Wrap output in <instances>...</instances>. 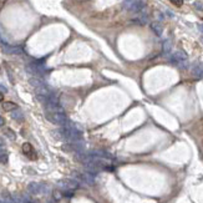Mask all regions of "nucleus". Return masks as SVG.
Returning <instances> with one entry per match:
<instances>
[{
  "label": "nucleus",
  "instance_id": "f257e3e1",
  "mask_svg": "<svg viewBox=\"0 0 203 203\" xmlns=\"http://www.w3.org/2000/svg\"><path fill=\"white\" fill-rule=\"evenodd\" d=\"M44 112H45L46 120H49L54 125H60L61 126L67 120L66 114H65L64 109L60 105L59 106H54V107H49V109H44Z\"/></svg>",
  "mask_w": 203,
  "mask_h": 203
},
{
  "label": "nucleus",
  "instance_id": "f03ea898",
  "mask_svg": "<svg viewBox=\"0 0 203 203\" xmlns=\"http://www.w3.org/2000/svg\"><path fill=\"white\" fill-rule=\"evenodd\" d=\"M168 61H170L172 65L177 66V67H181V69H187V54L182 50H178L173 54H171L170 56H167Z\"/></svg>",
  "mask_w": 203,
  "mask_h": 203
},
{
  "label": "nucleus",
  "instance_id": "7ed1b4c3",
  "mask_svg": "<svg viewBox=\"0 0 203 203\" xmlns=\"http://www.w3.org/2000/svg\"><path fill=\"white\" fill-rule=\"evenodd\" d=\"M26 71L31 74L34 77H41L45 75L48 70H46V66L41 61H34L26 66Z\"/></svg>",
  "mask_w": 203,
  "mask_h": 203
},
{
  "label": "nucleus",
  "instance_id": "20e7f679",
  "mask_svg": "<svg viewBox=\"0 0 203 203\" xmlns=\"http://www.w3.org/2000/svg\"><path fill=\"white\" fill-rule=\"evenodd\" d=\"M145 5L143 0H125L122 8L131 13H141L145 9Z\"/></svg>",
  "mask_w": 203,
  "mask_h": 203
},
{
  "label": "nucleus",
  "instance_id": "39448f33",
  "mask_svg": "<svg viewBox=\"0 0 203 203\" xmlns=\"http://www.w3.org/2000/svg\"><path fill=\"white\" fill-rule=\"evenodd\" d=\"M3 50H4V52L10 54V55H21L24 52L21 48H19V46H10V45H4Z\"/></svg>",
  "mask_w": 203,
  "mask_h": 203
},
{
  "label": "nucleus",
  "instance_id": "423d86ee",
  "mask_svg": "<svg viewBox=\"0 0 203 203\" xmlns=\"http://www.w3.org/2000/svg\"><path fill=\"white\" fill-rule=\"evenodd\" d=\"M131 21H132L133 24H136V25H146V24L148 23V16H147V14H145V13H140L136 18H133Z\"/></svg>",
  "mask_w": 203,
  "mask_h": 203
},
{
  "label": "nucleus",
  "instance_id": "0eeeda50",
  "mask_svg": "<svg viewBox=\"0 0 203 203\" xmlns=\"http://www.w3.org/2000/svg\"><path fill=\"white\" fill-rule=\"evenodd\" d=\"M192 75L194 77H203V64L202 62H198L196 65H193L192 67Z\"/></svg>",
  "mask_w": 203,
  "mask_h": 203
},
{
  "label": "nucleus",
  "instance_id": "6e6552de",
  "mask_svg": "<svg viewBox=\"0 0 203 203\" xmlns=\"http://www.w3.org/2000/svg\"><path fill=\"white\" fill-rule=\"evenodd\" d=\"M171 51H172V43H171V40H164L163 44H162V52L166 56H170Z\"/></svg>",
  "mask_w": 203,
  "mask_h": 203
},
{
  "label": "nucleus",
  "instance_id": "1a4fd4ad",
  "mask_svg": "<svg viewBox=\"0 0 203 203\" xmlns=\"http://www.w3.org/2000/svg\"><path fill=\"white\" fill-rule=\"evenodd\" d=\"M23 152L30 158H35V152H34V148L30 143H24L23 145Z\"/></svg>",
  "mask_w": 203,
  "mask_h": 203
},
{
  "label": "nucleus",
  "instance_id": "9d476101",
  "mask_svg": "<svg viewBox=\"0 0 203 203\" xmlns=\"http://www.w3.org/2000/svg\"><path fill=\"white\" fill-rule=\"evenodd\" d=\"M29 84L34 87V89H39V87H41V86H44L45 85V82L40 79V77H30V80H29Z\"/></svg>",
  "mask_w": 203,
  "mask_h": 203
},
{
  "label": "nucleus",
  "instance_id": "9b49d317",
  "mask_svg": "<svg viewBox=\"0 0 203 203\" xmlns=\"http://www.w3.org/2000/svg\"><path fill=\"white\" fill-rule=\"evenodd\" d=\"M150 25H151V29H152V31L156 34L157 36H161V35H162V32H163V27H162V25H161L160 23H157V21H153V23H151Z\"/></svg>",
  "mask_w": 203,
  "mask_h": 203
},
{
  "label": "nucleus",
  "instance_id": "f8f14e48",
  "mask_svg": "<svg viewBox=\"0 0 203 203\" xmlns=\"http://www.w3.org/2000/svg\"><path fill=\"white\" fill-rule=\"evenodd\" d=\"M3 109L5 111H14V110L18 109V105L14 104V102H10V101H6V102L3 104Z\"/></svg>",
  "mask_w": 203,
  "mask_h": 203
},
{
  "label": "nucleus",
  "instance_id": "ddd939ff",
  "mask_svg": "<svg viewBox=\"0 0 203 203\" xmlns=\"http://www.w3.org/2000/svg\"><path fill=\"white\" fill-rule=\"evenodd\" d=\"M11 117L14 118V120H16V121H23L24 120V114L20 111V110H14L13 111V114H11Z\"/></svg>",
  "mask_w": 203,
  "mask_h": 203
},
{
  "label": "nucleus",
  "instance_id": "4468645a",
  "mask_svg": "<svg viewBox=\"0 0 203 203\" xmlns=\"http://www.w3.org/2000/svg\"><path fill=\"white\" fill-rule=\"evenodd\" d=\"M0 162H2V163H6L8 162V153L4 151V147L0 148Z\"/></svg>",
  "mask_w": 203,
  "mask_h": 203
},
{
  "label": "nucleus",
  "instance_id": "2eb2a0df",
  "mask_svg": "<svg viewBox=\"0 0 203 203\" xmlns=\"http://www.w3.org/2000/svg\"><path fill=\"white\" fill-rule=\"evenodd\" d=\"M5 133L8 135V137H9V139H11V140H14V139H15V132H14V131H11L10 128H6V130H5Z\"/></svg>",
  "mask_w": 203,
  "mask_h": 203
},
{
  "label": "nucleus",
  "instance_id": "dca6fc26",
  "mask_svg": "<svg viewBox=\"0 0 203 203\" xmlns=\"http://www.w3.org/2000/svg\"><path fill=\"white\" fill-rule=\"evenodd\" d=\"M193 5H194V8H196L197 10H199V11H203V4H202L201 2H196Z\"/></svg>",
  "mask_w": 203,
  "mask_h": 203
},
{
  "label": "nucleus",
  "instance_id": "f3484780",
  "mask_svg": "<svg viewBox=\"0 0 203 203\" xmlns=\"http://www.w3.org/2000/svg\"><path fill=\"white\" fill-rule=\"evenodd\" d=\"M171 2H172L175 5H177V6H181V5L183 4V0H171Z\"/></svg>",
  "mask_w": 203,
  "mask_h": 203
},
{
  "label": "nucleus",
  "instance_id": "a211bd4d",
  "mask_svg": "<svg viewBox=\"0 0 203 203\" xmlns=\"http://www.w3.org/2000/svg\"><path fill=\"white\" fill-rule=\"evenodd\" d=\"M0 90H2V91H4V92H6V91H8V89H6L4 85H2V84H0Z\"/></svg>",
  "mask_w": 203,
  "mask_h": 203
},
{
  "label": "nucleus",
  "instance_id": "6ab92c4d",
  "mask_svg": "<svg viewBox=\"0 0 203 203\" xmlns=\"http://www.w3.org/2000/svg\"><path fill=\"white\" fill-rule=\"evenodd\" d=\"M198 30L203 34V24H199V25H198Z\"/></svg>",
  "mask_w": 203,
  "mask_h": 203
},
{
  "label": "nucleus",
  "instance_id": "aec40b11",
  "mask_svg": "<svg viewBox=\"0 0 203 203\" xmlns=\"http://www.w3.org/2000/svg\"><path fill=\"white\" fill-rule=\"evenodd\" d=\"M4 125V120H3V117L2 116H0V127H2Z\"/></svg>",
  "mask_w": 203,
  "mask_h": 203
},
{
  "label": "nucleus",
  "instance_id": "412c9836",
  "mask_svg": "<svg viewBox=\"0 0 203 203\" xmlns=\"http://www.w3.org/2000/svg\"><path fill=\"white\" fill-rule=\"evenodd\" d=\"M3 100H4V93L0 91V101H3Z\"/></svg>",
  "mask_w": 203,
  "mask_h": 203
},
{
  "label": "nucleus",
  "instance_id": "4be33fe9",
  "mask_svg": "<svg viewBox=\"0 0 203 203\" xmlns=\"http://www.w3.org/2000/svg\"><path fill=\"white\" fill-rule=\"evenodd\" d=\"M201 41H202V43H203V38H202V39H201Z\"/></svg>",
  "mask_w": 203,
  "mask_h": 203
}]
</instances>
